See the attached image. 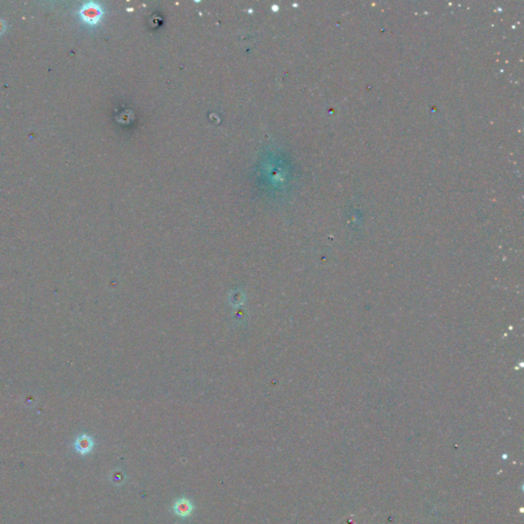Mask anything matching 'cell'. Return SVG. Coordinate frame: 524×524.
<instances>
[{
  "label": "cell",
  "instance_id": "obj_2",
  "mask_svg": "<svg viewBox=\"0 0 524 524\" xmlns=\"http://www.w3.org/2000/svg\"><path fill=\"white\" fill-rule=\"evenodd\" d=\"M95 446L94 439L86 434H82L78 436L74 443V447L77 453H79L82 456H85L89 454Z\"/></svg>",
  "mask_w": 524,
  "mask_h": 524
},
{
  "label": "cell",
  "instance_id": "obj_3",
  "mask_svg": "<svg viewBox=\"0 0 524 524\" xmlns=\"http://www.w3.org/2000/svg\"><path fill=\"white\" fill-rule=\"evenodd\" d=\"M174 512L180 517H188L192 514L194 506L192 502L188 499H180L174 504Z\"/></svg>",
  "mask_w": 524,
  "mask_h": 524
},
{
  "label": "cell",
  "instance_id": "obj_1",
  "mask_svg": "<svg viewBox=\"0 0 524 524\" xmlns=\"http://www.w3.org/2000/svg\"><path fill=\"white\" fill-rule=\"evenodd\" d=\"M80 15L81 18L84 19V22L95 25L98 22L101 17V10L100 7L95 3H87L81 8Z\"/></svg>",
  "mask_w": 524,
  "mask_h": 524
}]
</instances>
